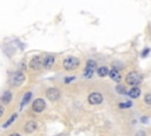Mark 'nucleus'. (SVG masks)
<instances>
[{"label": "nucleus", "instance_id": "12", "mask_svg": "<svg viewBox=\"0 0 151 136\" xmlns=\"http://www.w3.org/2000/svg\"><path fill=\"white\" fill-rule=\"evenodd\" d=\"M11 98H12V93H11V91H5V93L2 94V96H1V101H2L5 104H7V103L11 101Z\"/></svg>", "mask_w": 151, "mask_h": 136}, {"label": "nucleus", "instance_id": "3", "mask_svg": "<svg viewBox=\"0 0 151 136\" xmlns=\"http://www.w3.org/2000/svg\"><path fill=\"white\" fill-rule=\"evenodd\" d=\"M25 80V75L21 72H15L11 77V83L13 86H20Z\"/></svg>", "mask_w": 151, "mask_h": 136}, {"label": "nucleus", "instance_id": "7", "mask_svg": "<svg viewBox=\"0 0 151 136\" xmlns=\"http://www.w3.org/2000/svg\"><path fill=\"white\" fill-rule=\"evenodd\" d=\"M41 66H42V60H41L39 56H34V57L31 60V62H29V68H32V69H34V70L40 69Z\"/></svg>", "mask_w": 151, "mask_h": 136}, {"label": "nucleus", "instance_id": "2", "mask_svg": "<svg viewBox=\"0 0 151 136\" xmlns=\"http://www.w3.org/2000/svg\"><path fill=\"white\" fill-rule=\"evenodd\" d=\"M140 81H142V77H140V75L137 72H130L127 74V76H126V83L127 84L137 86Z\"/></svg>", "mask_w": 151, "mask_h": 136}, {"label": "nucleus", "instance_id": "20", "mask_svg": "<svg viewBox=\"0 0 151 136\" xmlns=\"http://www.w3.org/2000/svg\"><path fill=\"white\" fill-rule=\"evenodd\" d=\"M72 80H74V77H73V76H68L67 79H65V82L67 83V82H70V81H72Z\"/></svg>", "mask_w": 151, "mask_h": 136}, {"label": "nucleus", "instance_id": "18", "mask_svg": "<svg viewBox=\"0 0 151 136\" xmlns=\"http://www.w3.org/2000/svg\"><path fill=\"white\" fill-rule=\"evenodd\" d=\"M119 107H120V108H129V107H131V102H123V103H119Z\"/></svg>", "mask_w": 151, "mask_h": 136}, {"label": "nucleus", "instance_id": "17", "mask_svg": "<svg viewBox=\"0 0 151 136\" xmlns=\"http://www.w3.org/2000/svg\"><path fill=\"white\" fill-rule=\"evenodd\" d=\"M144 101H145V103H147V104H150V106H151V93H149V94H146V95H145Z\"/></svg>", "mask_w": 151, "mask_h": 136}, {"label": "nucleus", "instance_id": "9", "mask_svg": "<svg viewBox=\"0 0 151 136\" xmlns=\"http://www.w3.org/2000/svg\"><path fill=\"white\" fill-rule=\"evenodd\" d=\"M53 63H54V57L51 56V55H47V56L42 60V66H44L45 68H51V67L53 66Z\"/></svg>", "mask_w": 151, "mask_h": 136}, {"label": "nucleus", "instance_id": "15", "mask_svg": "<svg viewBox=\"0 0 151 136\" xmlns=\"http://www.w3.org/2000/svg\"><path fill=\"white\" fill-rule=\"evenodd\" d=\"M31 96H32V93H31V91H27V93L24 95V98H22V101H21V106H25V104L29 101Z\"/></svg>", "mask_w": 151, "mask_h": 136}, {"label": "nucleus", "instance_id": "14", "mask_svg": "<svg viewBox=\"0 0 151 136\" xmlns=\"http://www.w3.org/2000/svg\"><path fill=\"white\" fill-rule=\"evenodd\" d=\"M110 72H109V68L107 67H100V68H98V75L99 76H101V77H104V76H106L107 74H109Z\"/></svg>", "mask_w": 151, "mask_h": 136}, {"label": "nucleus", "instance_id": "8", "mask_svg": "<svg viewBox=\"0 0 151 136\" xmlns=\"http://www.w3.org/2000/svg\"><path fill=\"white\" fill-rule=\"evenodd\" d=\"M35 128H37V123H35L34 121H28V122L25 124V132L31 134V132H33V131L35 130Z\"/></svg>", "mask_w": 151, "mask_h": 136}, {"label": "nucleus", "instance_id": "21", "mask_svg": "<svg viewBox=\"0 0 151 136\" xmlns=\"http://www.w3.org/2000/svg\"><path fill=\"white\" fill-rule=\"evenodd\" d=\"M4 115V107L2 106H0V117Z\"/></svg>", "mask_w": 151, "mask_h": 136}, {"label": "nucleus", "instance_id": "19", "mask_svg": "<svg viewBox=\"0 0 151 136\" xmlns=\"http://www.w3.org/2000/svg\"><path fill=\"white\" fill-rule=\"evenodd\" d=\"M117 91L120 93V94H124L125 93V89H124L123 86H117Z\"/></svg>", "mask_w": 151, "mask_h": 136}, {"label": "nucleus", "instance_id": "11", "mask_svg": "<svg viewBox=\"0 0 151 136\" xmlns=\"http://www.w3.org/2000/svg\"><path fill=\"white\" fill-rule=\"evenodd\" d=\"M109 74H110V77H111L113 81H116V82H119V81H120V79H122V77H120V74H119V73H118V70H116V69L111 70Z\"/></svg>", "mask_w": 151, "mask_h": 136}, {"label": "nucleus", "instance_id": "6", "mask_svg": "<svg viewBox=\"0 0 151 136\" xmlns=\"http://www.w3.org/2000/svg\"><path fill=\"white\" fill-rule=\"evenodd\" d=\"M45 101L42 100V98H37V100H34V102H33V106H32V109L35 111V113H40V111H42L44 109H45Z\"/></svg>", "mask_w": 151, "mask_h": 136}, {"label": "nucleus", "instance_id": "13", "mask_svg": "<svg viewBox=\"0 0 151 136\" xmlns=\"http://www.w3.org/2000/svg\"><path fill=\"white\" fill-rule=\"evenodd\" d=\"M96 68H97V63H96V61H93V60H88L87 63H86V68H85V69L94 72Z\"/></svg>", "mask_w": 151, "mask_h": 136}, {"label": "nucleus", "instance_id": "4", "mask_svg": "<svg viewBox=\"0 0 151 136\" xmlns=\"http://www.w3.org/2000/svg\"><path fill=\"white\" fill-rule=\"evenodd\" d=\"M46 96H47L48 100L55 101V100L59 98L60 91H59V89H57V88H48V89L46 90Z\"/></svg>", "mask_w": 151, "mask_h": 136}, {"label": "nucleus", "instance_id": "16", "mask_svg": "<svg viewBox=\"0 0 151 136\" xmlns=\"http://www.w3.org/2000/svg\"><path fill=\"white\" fill-rule=\"evenodd\" d=\"M15 118H17V114H13V115H12V116L8 118V121H7V122L4 124V127H5V128L9 127V125H11V123H12V122H14V120H15Z\"/></svg>", "mask_w": 151, "mask_h": 136}, {"label": "nucleus", "instance_id": "5", "mask_svg": "<svg viewBox=\"0 0 151 136\" xmlns=\"http://www.w3.org/2000/svg\"><path fill=\"white\" fill-rule=\"evenodd\" d=\"M103 101V95L100 93H91L88 95V102L91 104H99Z\"/></svg>", "mask_w": 151, "mask_h": 136}, {"label": "nucleus", "instance_id": "1", "mask_svg": "<svg viewBox=\"0 0 151 136\" xmlns=\"http://www.w3.org/2000/svg\"><path fill=\"white\" fill-rule=\"evenodd\" d=\"M63 66L65 69L67 70H72V69H76L78 68L79 66V60L77 57H66L63 62Z\"/></svg>", "mask_w": 151, "mask_h": 136}, {"label": "nucleus", "instance_id": "22", "mask_svg": "<svg viewBox=\"0 0 151 136\" xmlns=\"http://www.w3.org/2000/svg\"><path fill=\"white\" fill-rule=\"evenodd\" d=\"M9 136H21V135H19L18 132H13V134H11Z\"/></svg>", "mask_w": 151, "mask_h": 136}, {"label": "nucleus", "instance_id": "10", "mask_svg": "<svg viewBox=\"0 0 151 136\" xmlns=\"http://www.w3.org/2000/svg\"><path fill=\"white\" fill-rule=\"evenodd\" d=\"M127 94H129L130 97L137 98V97L140 95V89H139V87H133V88H131V89L127 91Z\"/></svg>", "mask_w": 151, "mask_h": 136}]
</instances>
